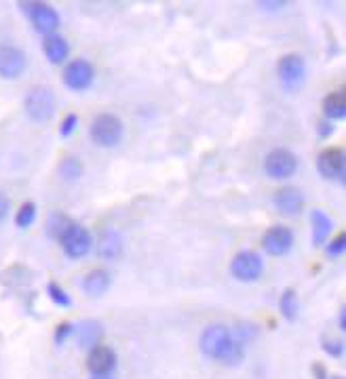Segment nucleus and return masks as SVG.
Listing matches in <instances>:
<instances>
[{"instance_id": "1", "label": "nucleus", "mask_w": 346, "mask_h": 379, "mask_svg": "<svg viewBox=\"0 0 346 379\" xmlns=\"http://www.w3.org/2000/svg\"><path fill=\"white\" fill-rule=\"evenodd\" d=\"M201 354L226 367H237L245 359V344L226 325H209L198 339Z\"/></svg>"}, {"instance_id": "2", "label": "nucleus", "mask_w": 346, "mask_h": 379, "mask_svg": "<svg viewBox=\"0 0 346 379\" xmlns=\"http://www.w3.org/2000/svg\"><path fill=\"white\" fill-rule=\"evenodd\" d=\"M23 110L34 123L51 121L55 114V93L44 85H34L23 97Z\"/></svg>"}, {"instance_id": "3", "label": "nucleus", "mask_w": 346, "mask_h": 379, "mask_svg": "<svg viewBox=\"0 0 346 379\" xmlns=\"http://www.w3.org/2000/svg\"><path fill=\"white\" fill-rule=\"evenodd\" d=\"M125 133L123 121L114 114H100L91 121L89 125V137L93 143L102 145V148H114L121 143Z\"/></svg>"}, {"instance_id": "4", "label": "nucleus", "mask_w": 346, "mask_h": 379, "mask_svg": "<svg viewBox=\"0 0 346 379\" xmlns=\"http://www.w3.org/2000/svg\"><path fill=\"white\" fill-rule=\"evenodd\" d=\"M19 8L25 13V17L32 21V25L40 34H44V36L55 34L59 23H61L59 13L51 4H47V2H21Z\"/></svg>"}, {"instance_id": "5", "label": "nucleus", "mask_w": 346, "mask_h": 379, "mask_svg": "<svg viewBox=\"0 0 346 379\" xmlns=\"http://www.w3.org/2000/svg\"><path fill=\"white\" fill-rule=\"evenodd\" d=\"M298 171V158L287 148H275L264 158V173L273 179H287Z\"/></svg>"}, {"instance_id": "6", "label": "nucleus", "mask_w": 346, "mask_h": 379, "mask_svg": "<svg viewBox=\"0 0 346 379\" xmlns=\"http://www.w3.org/2000/svg\"><path fill=\"white\" fill-rule=\"evenodd\" d=\"M57 241L61 243L64 253H66L68 257H72V259L85 257L87 253L91 251V245H93L89 230L83 228V226H78V224H74V222L64 230V234H61Z\"/></svg>"}, {"instance_id": "7", "label": "nucleus", "mask_w": 346, "mask_h": 379, "mask_svg": "<svg viewBox=\"0 0 346 379\" xmlns=\"http://www.w3.org/2000/svg\"><path fill=\"white\" fill-rule=\"evenodd\" d=\"M262 272H264V261L258 253L241 251L230 261V274L241 282H253L262 276Z\"/></svg>"}, {"instance_id": "8", "label": "nucleus", "mask_w": 346, "mask_h": 379, "mask_svg": "<svg viewBox=\"0 0 346 379\" xmlns=\"http://www.w3.org/2000/svg\"><path fill=\"white\" fill-rule=\"evenodd\" d=\"M95 68L89 59H74L64 68V85L72 91H85L93 85Z\"/></svg>"}, {"instance_id": "9", "label": "nucleus", "mask_w": 346, "mask_h": 379, "mask_svg": "<svg viewBox=\"0 0 346 379\" xmlns=\"http://www.w3.org/2000/svg\"><path fill=\"white\" fill-rule=\"evenodd\" d=\"M28 68L25 53L15 44H0V78L15 80Z\"/></svg>"}, {"instance_id": "10", "label": "nucleus", "mask_w": 346, "mask_h": 379, "mask_svg": "<svg viewBox=\"0 0 346 379\" xmlns=\"http://www.w3.org/2000/svg\"><path fill=\"white\" fill-rule=\"evenodd\" d=\"M277 72H279V78H281L283 87L294 91V89H298L302 85V80L306 76V64H304V59L300 55L290 53V55H283L279 59Z\"/></svg>"}, {"instance_id": "11", "label": "nucleus", "mask_w": 346, "mask_h": 379, "mask_svg": "<svg viewBox=\"0 0 346 379\" xmlns=\"http://www.w3.org/2000/svg\"><path fill=\"white\" fill-rule=\"evenodd\" d=\"M317 169L326 179H338L345 184L346 179V160L345 152L340 148H328L319 154Z\"/></svg>"}, {"instance_id": "12", "label": "nucleus", "mask_w": 346, "mask_h": 379, "mask_svg": "<svg viewBox=\"0 0 346 379\" xmlns=\"http://www.w3.org/2000/svg\"><path fill=\"white\" fill-rule=\"evenodd\" d=\"M277 211L285 217H296L302 213L304 209V194L294 188V186H283L275 192V198H273Z\"/></svg>"}, {"instance_id": "13", "label": "nucleus", "mask_w": 346, "mask_h": 379, "mask_svg": "<svg viewBox=\"0 0 346 379\" xmlns=\"http://www.w3.org/2000/svg\"><path fill=\"white\" fill-rule=\"evenodd\" d=\"M294 245V232L287 226H273L270 230H266L264 239H262V247L268 255H285Z\"/></svg>"}, {"instance_id": "14", "label": "nucleus", "mask_w": 346, "mask_h": 379, "mask_svg": "<svg viewBox=\"0 0 346 379\" xmlns=\"http://www.w3.org/2000/svg\"><path fill=\"white\" fill-rule=\"evenodd\" d=\"M87 367L93 375H110V371L117 367V354L108 346H95L89 350Z\"/></svg>"}, {"instance_id": "15", "label": "nucleus", "mask_w": 346, "mask_h": 379, "mask_svg": "<svg viewBox=\"0 0 346 379\" xmlns=\"http://www.w3.org/2000/svg\"><path fill=\"white\" fill-rule=\"evenodd\" d=\"M110 282H112V278L106 270H91L83 278V291H85V295L95 299V297H102L110 289Z\"/></svg>"}, {"instance_id": "16", "label": "nucleus", "mask_w": 346, "mask_h": 379, "mask_svg": "<svg viewBox=\"0 0 346 379\" xmlns=\"http://www.w3.org/2000/svg\"><path fill=\"white\" fill-rule=\"evenodd\" d=\"M42 51H44L47 59H49L51 64H55V66L64 64V61L68 59V55H70L68 40L61 38L59 34H51V36H47L44 42H42Z\"/></svg>"}, {"instance_id": "17", "label": "nucleus", "mask_w": 346, "mask_h": 379, "mask_svg": "<svg viewBox=\"0 0 346 379\" xmlns=\"http://www.w3.org/2000/svg\"><path fill=\"white\" fill-rule=\"evenodd\" d=\"M102 337H104V327H102V323H97V320H85V323H80L78 329H76L78 346L85 348V350L95 348Z\"/></svg>"}, {"instance_id": "18", "label": "nucleus", "mask_w": 346, "mask_h": 379, "mask_svg": "<svg viewBox=\"0 0 346 379\" xmlns=\"http://www.w3.org/2000/svg\"><path fill=\"white\" fill-rule=\"evenodd\" d=\"M123 253V239L119 232L114 230H106L102 232V236L97 239V255L102 259H117Z\"/></svg>"}, {"instance_id": "19", "label": "nucleus", "mask_w": 346, "mask_h": 379, "mask_svg": "<svg viewBox=\"0 0 346 379\" xmlns=\"http://www.w3.org/2000/svg\"><path fill=\"white\" fill-rule=\"evenodd\" d=\"M311 224H313V243L317 245V247H321L326 241H328V236L332 234V219L328 217V213L326 211H321V209H315L313 213H311Z\"/></svg>"}, {"instance_id": "20", "label": "nucleus", "mask_w": 346, "mask_h": 379, "mask_svg": "<svg viewBox=\"0 0 346 379\" xmlns=\"http://www.w3.org/2000/svg\"><path fill=\"white\" fill-rule=\"evenodd\" d=\"M323 112L332 121H342L346 114V97L342 91L330 93L323 102Z\"/></svg>"}, {"instance_id": "21", "label": "nucleus", "mask_w": 346, "mask_h": 379, "mask_svg": "<svg viewBox=\"0 0 346 379\" xmlns=\"http://www.w3.org/2000/svg\"><path fill=\"white\" fill-rule=\"evenodd\" d=\"M59 175L66 181H76L83 175V162L78 158H74V156H66L59 162Z\"/></svg>"}, {"instance_id": "22", "label": "nucleus", "mask_w": 346, "mask_h": 379, "mask_svg": "<svg viewBox=\"0 0 346 379\" xmlns=\"http://www.w3.org/2000/svg\"><path fill=\"white\" fill-rule=\"evenodd\" d=\"M279 310H281V314H283L287 320H296V316H298V295H296L292 289H287V291L281 295Z\"/></svg>"}, {"instance_id": "23", "label": "nucleus", "mask_w": 346, "mask_h": 379, "mask_svg": "<svg viewBox=\"0 0 346 379\" xmlns=\"http://www.w3.org/2000/svg\"><path fill=\"white\" fill-rule=\"evenodd\" d=\"M70 224H72V222H70L64 213H51L49 219H47V232H49V236L59 239Z\"/></svg>"}, {"instance_id": "24", "label": "nucleus", "mask_w": 346, "mask_h": 379, "mask_svg": "<svg viewBox=\"0 0 346 379\" xmlns=\"http://www.w3.org/2000/svg\"><path fill=\"white\" fill-rule=\"evenodd\" d=\"M36 219V205L34 203H23L15 215V224L17 228H30Z\"/></svg>"}, {"instance_id": "25", "label": "nucleus", "mask_w": 346, "mask_h": 379, "mask_svg": "<svg viewBox=\"0 0 346 379\" xmlns=\"http://www.w3.org/2000/svg\"><path fill=\"white\" fill-rule=\"evenodd\" d=\"M47 293H49V297H51L57 306H70V303H72V301H70V295H68L57 282H49Z\"/></svg>"}, {"instance_id": "26", "label": "nucleus", "mask_w": 346, "mask_h": 379, "mask_svg": "<svg viewBox=\"0 0 346 379\" xmlns=\"http://www.w3.org/2000/svg\"><path fill=\"white\" fill-rule=\"evenodd\" d=\"M346 249V236L345 234H340L338 239H334L330 245H328V257H340Z\"/></svg>"}, {"instance_id": "27", "label": "nucleus", "mask_w": 346, "mask_h": 379, "mask_svg": "<svg viewBox=\"0 0 346 379\" xmlns=\"http://www.w3.org/2000/svg\"><path fill=\"white\" fill-rule=\"evenodd\" d=\"M78 125V116L76 114H68L64 121H61V126H59V133H61V137H68V135H72V131L76 128Z\"/></svg>"}, {"instance_id": "28", "label": "nucleus", "mask_w": 346, "mask_h": 379, "mask_svg": "<svg viewBox=\"0 0 346 379\" xmlns=\"http://www.w3.org/2000/svg\"><path fill=\"white\" fill-rule=\"evenodd\" d=\"M72 331H74V327H72L70 323H64V325H59V327H57V331H55V342H57V344L66 342V337H68Z\"/></svg>"}, {"instance_id": "29", "label": "nucleus", "mask_w": 346, "mask_h": 379, "mask_svg": "<svg viewBox=\"0 0 346 379\" xmlns=\"http://www.w3.org/2000/svg\"><path fill=\"white\" fill-rule=\"evenodd\" d=\"M326 350H328V354H332V356H342L345 344H342V342H326Z\"/></svg>"}, {"instance_id": "30", "label": "nucleus", "mask_w": 346, "mask_h": 379, "mask_svg": "<svg viewBox=\"0 0 346 379\" xmlns=\"http://www.w3.org/2000/svg\"><path fill=\"white\" fill-rule=\"evenodd\" d=\"M8 211H11V203H8V198L0 192V224L8 217Z\"/></svg>"}, {"instance_id": "31", "label": "nucleus", "mask_w": 346, "mask_h": 379, "mask_svg": "<svg viewBox=\"0 0 346 379\" xmlns=\"http://www.w3.org/2000/svg\"><path fill=\"white\" fill-rule=\"evenodd\" d=\"M285 2H273V0H266V2H260L262 8H283Z\"/></svg>"}, {"instance_id": "32", "label": "nucleus", "mask_w": 346, "mask_h": 379, "mask_svg": "<svg viewBox=\"0 0 346 379\" xmlns=\"http://www.w3.org/2000/svg\"><path fill=\"white\" fill-rule=\"evenodd\" d=\"M332 131H334V126L332 125H321V135H323V137H326V135H330Z\"/></svg>"}, {"instance_id": "33", "label": "nucleus", "mask_w": 346, "mask_h": 379, "mask_svg": "<svg viewBox=\"0 0 346 379\" xmlns=\"http://www.w3.org/2000/svg\"><path fill=\"white\" fill-rule=\"evenodd\" d=\"M346 327V323H345V310L340 312V329H345Z\"/></svg>"}, {"instance_id": "34", "label": "nucleus", "mask_w": 346, "mask_h": 379, "mask_svg": "<svg viewBox=\"0 0 346 379\" xmlns=\"http://www.w3.org/2000/svg\"><path fill=\"white\" fill-rule=\"evenodd\" d=\"M91 379H114V378H110V375H93Z\"/></svg>"}, {"instance_id": "35", "label": "nucleus", "mask_w": 346, "mask_h": 379, "mask_svg": "<svg viewBox=\"0 0 346 379\" xmlns=\"http://www.w3.org/2000/svg\"><path fill=\"white\" fill-rule=\"evenodd\" d=\"M332 379H342V378H332Z\"/></svg>"}]
</instances>
